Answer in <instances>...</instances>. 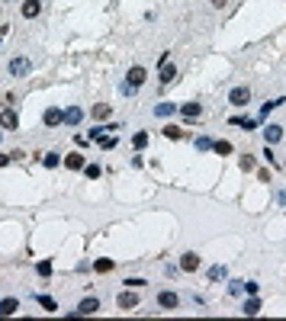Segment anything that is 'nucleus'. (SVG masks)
I'll return each mask as SVG.
<instances>
[{"label": "nucleus", "mask_w": 286, "mask_h": 321, "mask_svg": "<svg viewBox=\"0 0 286 321\" xmlns=\"http://www.w3.org/2000/svg\"><path fill=\"white\" fill-rule=\"evenodd\" d=\"M0 128H6V132H16L19 128V113L13 106H6L3 113H0Z\"/></svg>", "instance_id": "nucleus-6"}, {"label": "nucleus", "mask_w": 286, "mask_h": 321, "mask_svg": "<svg viewBox=\"0 0 286 321\" xmlns=\"http://www.w3.org/2000/svg\"><path fill=\"white\" fill-rule=\"evenodd\" d=\"M228 276V267L225 263H215V267H209V279H213V283H219V279H225Z\"/></svg>", "instance_id": "nucleus-21"}, {"label": "nucleus", "mask_w": 286, "mask_h": 321, "mask_svg": "<svg viewBox=\"0 0 286 321\" xmlns=\"http://www.w3.org/2000/svg\"><path fill=\"white\" fill-rule=\"evenodd\" d=\"M241 312H244V315H257V312H261V299H257V296H251V299H244V305H241Z\"/></svg>", "instance_id": "nucleus-19"}, {"label": "nucleus", "mask_w": 286, "mask_h": 321, "mask_svg": "<svg viewBox=\"0 0 286 321\" xmlns=\"http://www.w3.org/2000/svg\"><path fill=\"white\" fill-rule=\"evenodd\" d=\"M161 135H164V138H171V141H177V138H180V135H183V132H180V128H177V126H174V122H167V126H164V128H161Z\"/></svg>", "instance_id": "nucleus-24"}, {"label": "nucleus", "mask_w": 286, "mask_h": 321, "mask_svg": "<svg viewBox=\"0 0 286 321\" xmlns=\"http://www.w3.org/2000/svg\"><path fill=\"white\" fill-rule=\"evenodd\" d=\"M174 77H177V67L171 64V61H167V64H161V74H158V80H161V84H171Z\"/></svg>", "instance_id": "nucleus-18"}, {"label": "nucleus", "mask_w": 286, "mask_h": 321, "mask_svg": "<svg viewBox=\"0 0 286 321\" xmlns=\"http://www.w3.org/2000/svg\"><path fill=\"white\" fill-rule=\"evenodd\" d=\"M228 122H231V126H241L244 132H251V128H257V119H238V116H235V119H228Z\"/></svg>", "instance_id": "nucleus-29"}, {"label": "nucleus", "mask_w": 286, "mask_h": 321, "mask_svg": "<svg viewBox=\"0 0 286 321\" xmlns=\"http://www.w3.org/2000/svg\"><path fill=\"white\" fill-rule=\"evenodd\" d=\"M36 302L42 305V312H58V302L52 296H36Z\"/></svg>", "instance_id": "nucleus-23"}, {"label": "nucleus", "mask_w": 286, "mask_h": 321, "mask_svg": "<svg viewBox=\"0 0 286 321\" xmlns=\"http://www.w3.org/2000/svg\"><path fill=\"white\" fill-rule=\"evenodd\" d=\"M116 145H119V138H116L113 132H110V135H103V138H100V148H103V151H113Z\"/></svg>", "instance_id": "nucleus-28"}, {"label": "nucleus", "mask_w": 286, "mask_h": 321, "mask_svg": "<svg viewBox=\"0 0 286 321\" xmlns=\"http://www.w3.org/2000/svg\"><path fill=\"white\" fill-rule=\"evenodd\" d=\"M228 103H231V106H238V109L248 106V103H251V87H248V84L231 87V90H228Z\"/></svg>", "instance_id": "nucleus-3"}, {"label": "nucleus", "mask_w": 286, "mask_h": 321, "mask_svg": "<svg viewBox=\"0 0 286 321\" xmlns=\"http://www.w3.org/2000/svg\"><path fill=\"white\" fill-rule=\"evenodd\" d=\"M283 167H286V164H283Z\"/></svg>", "instance_id": "nucleus-41"}, {"label": "nucleus", "mask_w": 286, "mask_h": 321, "mask_svg": "<svg viewBox=\"0 0 286 321\" xmlns=\"http://www.w3.org/2000/svg\"><path fill=\"white\" fill-rule=\"evenodd\" d=\"M180 113H183V119H187V122H193V119H200V116H203V103L190 100V103H183V106H180Z\"/></svg>", "instance_id": "nucleus-12"}, {"label": "nucleus", "mask_w": 286, "mask_h": 321, "mask_svg": "<svg viewBox=\"0 0 286 321\" xmlns=\"http://www.w3.org/2000/svg\"><path fill=\"white\" fill-rule=\"evenodd\" d=\"M116 305H119L122 312H132V309H139V305H142V299H139V289H129V286H126V292H119V296H116Z\"/></svg>", "instance_id": "nucleus-2"}, {"label": "nucleus", "mask_w": 286, "mask_h": 321, "mask_svg": "<svg viewBox=\"0 0 286 321\" xmlns=\"http://www.w3.org/2000/svg\"><path fill=\"white\" fill-rule=\"evenodd\" d=\"M177 109H180L177 103H158V106H154V116H158V119H167V116L177 113Z\"/></svg>", "instance_id": "nucleus-17"}, {"label": "nucleus", "mask_w": 286, "mask_h": 321, "mask_svg": "<svg viewBox=\"0 0 286 321\" xmlns=\"http://www.w3.org/2000/svg\"><path fill=\"white\" fill-rule=\"evenodd\" d=\"M283 103H286V100H283V97H277V100H267V103H264V106H261V119H264V116H267V113H270V109H277V106H283Z\"/></svg>", "instance_id": "nucleus-30"}, {"label": "nucleus", "mask_w": 286, "mask_h": 321, "mask_svg": "<svg viewBox=\"0 0 286 321\" xmlns=\"http://www.w3.org/2000/svg\"><path fill=\"white\" fill-rule=\"evenodd\" d=\"M80 119H84V109H80V106H68L65 109V126L68 128H77Z\"/></svg>", "instance_id": "nucleus-11"}, {"label": "nucleus", "mask_w": 286, "mask_h": 321, "mask_svg": "<svg viewBox=\"0 0 286 321\" xmlns=\"http://www.w3.org/2000/svg\"><path fill=\"white\" fill-rule=\"evenodd\" d=\"M19 13H23L26 19H36L39 13H42V0H26V3H23V10H19Z\"/></svg>", "instance_id": "nucleus-15"}, {"label": "nucleus", "mask_w": 286, "mask_h": 321, "mask_svg": "<svg viewBox=\"0 0 286 321\" xmlns=\"http://www.w3.org/2000/svg\"><path fill=\"white\" fill-rule=\"evenodd\" d=\"M39 161H42V167L55 170L58 164H61V154H58V151H45V158H39Z\"/></svg>", "instance_id": "nucleus-20"}, {"label": "nucleus", "mask_w": 286, "mask_h": 321, "mask_svg": "<svg viewBox=\"0 0 286 321\" xmlns=\"http://www.w3.org/2000/svg\"><path fill=\"white\" fill-rule=\"evenodd\" d=\"M97 312H100V299L87 296V299H80V305L74 309V315H97Z\"/></svg>", "instance_id": "nucleus-9"}, {"label": "nucleus", "mask_w": 286, "mask_h": 321, "mask_svg": "<svg viewBox=\"0 0 286 321\" xmlns=\"http://www.w3.org/2000/svg\"><path fill=\"white\" fill-rule=\"evenodd\" d=\"M241 289L248 292V296H257V289H261V286H257V283H251V279H244V283H241Z\"/></svg>", "instance_id": "nucleus-35"}, {"label": "nucleus", "mask_w": 286, "mask_h": 321, "mask_svg": "<svg viewBox=\"0 0 286 321\" xmlns=\"http://www.w3.org/2000/svg\"><path fill=\"white\" fill-rule=\"evenodd\" d=\"M36 273H39V276H52V260H39L36 263Z\"/></svg>", "instance_id": "nucleus-33"}, {"label": "nucleus", "mask_w": 286, "mask_h": 321, "mask_svg": "<svg viewBox=\"0 0 286 321\" xmlns=\"http://www.w3.org/2000/svg\"><path fill=\"white\" fill-rule=\"evenodd\" d=\"M42 126H45V128H58V126H65V109L49 106V109L42 113Z\"/></svg>", "instance_id": "nucleus-5"}, {"label": "nucleus", "mask_w": 286, "mask_h": 321, "mask_svg": "<svg viewBox=\"0 0 286 321\" xmlns=\"http://www.w3.org/2000/svg\"><path fill=\"white\" fill-rule=\"evenodd\" d=\"M264 141H267V145H280L283 141V126H277V122L264 126Z\"/></svg>", "instance_id": "nucleus-10"}, {"label": "nucleus", "mask_w": 286, "mask_h": 321, "mask_svg": "<svg viewBox=\"0 0 286 321\" xmlns=\"http://www.w3.org/2000/svg\"><path fill=\"white\" fill-rule=\"evenodd\" d=\"M116 267V263L110 260V257H100V260H93V273H110Z\"/></svg>", "instance_id": "nucleus-22"}, {"label": "nucleus", "mask_w": 286, "mask_h": 321, "mask_svg": "<svg viewBox=\"0 0 286 321\" xmlns=\"http://www.w3.org/2000/svg\"><path fill=\"white\" fill-rule=\"evenodd\" d=\"M110 116H113V106L110 103H97L90 109V119L93 122H103V119H110Z\"/></svg>", "instance_id": "nucleus-13"}, {"label": "nucleus", "mask_w": 286, "mask_h": 321, "mask_svg": "<svg viewBox=\"0 0 286 321\" xmlns=\"http://www.w3.org/2000/svg\"><path fill=\"white\" fill-rule=\"evenodd\" d=\"M264 161H267V164H277V154H274V145H267V148H264Z\"/></svg>", "instance_id": "nucleus-36"}, {"label": "nucleus", "mask_w": 286, "mask_h": 321, "mask_svg": "<svg viewBox=\"0 0 286 321\" xmlns=\"http://www.w3.org/2000/svg\"><path fill=\"white\" fill-rule=\"evenodd\" d=\"M61 164H65V167L68 170H84V154H77V151H71V154H68V158H61Z\"/></svg>", "instance_id": "nucleus-14"}, {"label": "nucleus", "mask_w": 286, "mask_h": 321, "mask_svg": "<svg viewBox=\"0 0 286 321\" xmlns=\"http://www.w3.org/2000/svg\"><path fill=\"white\" fill-rule=\"evenodd\" d=\"M225 3H228V0H213V6H215V10H222Z\"/></svg>", "instance_id": "nucleus-39"}, {"label": "nucleus", "mask_w": 286, "mask_h": 321, "mask_svg": "<svg viewBox=\"0 0 286 321\" xmlns=\"http://www.w3.org/2000/svg\"><path fill=\"white\" fill-rule=\"evenodd\" d=\"M106 132H110V128H106V126H93L90 132H87V141H100V138H103Z\"/></svg>", "instance_id": "nucleus-27"}, {"label": "nucleus", "mask_w": 286, "mask_h": 321, "mask_svg": "<svg viewBox=\"0 0 286 321\" xmlns=\"http://www.w3.org/2000/svg\"><path fill=\"white\" fill-rule=\"evenodd\" d=\"M200 267H203V257L196 254V251H187V254L180 257V270L183 273H196Z\"/></svg>", "instance_id": "nucleus-7"}, {"label": "nucleus", "mask_w": 286, "mask_h": 321, "mask_svg": "<svg viewBox=\"0 0 286 321\" xmlns=\"http://www.w3.org/2000/svg\"><path fill=\"white\" fill-rule=\"evenodd\" d=\"M6 71H10V77H26V74L32 71V58H26V55H16V58L6 61Z\"/></svg>", "instance_id": "nucleus-1"}, {"label": "nucleus", "mask_w": 286, "mask_h": 321, "mask_svg": "<svg viewBox=\"0 0 286 321\" xmlns=\"http://www.w3.org/2000/svg\"><path fill=\"white\" fill-rule=\"evenodd\" d=\"M213 151H215V154H222V158H225V154H231V141H225V138L213 141Z\"/></svg>", "instance_id": "nucleus-26"}, {"label": "nucleus", "mask_w": 286, "mask_h": 321, "mask_svg": "<svg viewBox=\"0 0 286 321\" xmlns=\"http://www.w3.org/2000/svg\"><path fill=\"white\" fill-rule=\"evenodd\" d=\"M145 80H148V67L145 64H132L126 71V84H132L135 90H139V87H145Z\"/></svg>", "instance_id": "nucleus-4"}, {"label": "nucleus", "mask_w": 286, "mask_h": 321, "mask_svg": "<svg viewBox=\"0 0 286 321\" xmlns=\"http://www.w3.org/2000/svg\"><path fill=\"white\" fill-rule=\"evenodd\" d=\"M196 151H213V138H209V135H200V138H196Z\"/></svg>", "instance_id": "nucleus-31"}, {"label": "nucleus", "mask_w": 286, "mask_h": 321, "mask_svg": "<svg viewBox=\"0 0 286 321\" xmlns=\"http://www.w3.org/2000/svg\"><path fill=\"white\" fill-rule=\"evenodd\" d=\"M13 158H10V154H0V167H6V164H10Z\"/></svg>", "instance_id": "nucleus-38"}, {"label": "nucleus", "mask_w": 286, "mask_h": 321, "mask_svg": "<svg viewBox=\"0 0 286 321\" xmlns=\"http://www.w3.org/2000/svg\"><path fill=\"white\" fill-rule=\"evenodd\" d=\"M132 148H135V151L148 148V132H135V135H132Z\"/></svg>", "instance_id": "nucleus-25"}, {"label": "nucleus", "mask_w": 286, "mask_h": 321, "mask_svg": "<svg viewBox=\"0 0 286 321\" xmlns=\"http://www.w3.org/2000/svg\"><path fill=\"white\" fill-rule=\"evenodd\" d=\"M0 141H3V128H0Z\"/></svg>", "instance_id": "nucleus-40"}, {"label": "nucleus", "mask_w": 286, "mask_h": 321, "mask_svg": "<svg viewBox=\"0 0 286 321\" xmlns=\"http://www.w3.org/2000/svg\"><path fill=\"white\" fill-rule=\"evenodd\" d=\"M84 174L90 177V180H97V177L103 174V170H100V164H84Z\"/></svg>", "instance_id": "nucleus-34"}, {"label": "nucleus", "mask_w": 286, "mask_h": 321, "mask_svg": "<svg viewBox=\"0 0 286 321\" xmlns=\"http://www.w3.org/2000/svg\"><path fill=\"white\" fill-rule=\"evenodd\" d=\"M19 312V299H0V315H16Z\"/></svg>", "instance_id": "nucleus-16"}, {"label": "nucleus", "mask_w": 286, "mask_h": 321, "mask_svg": "<svg viewBox=\"0 0 286 321\" xmlns=\"http://www.w3.org/2000/svg\"><path fill=\"white\" fill-rule=\"evenodd\" d=\"M241 170H254V158H251V154H244V158H241Z\"/></svg>", "instance_id": "nucleus-37"}, {"label": "nucleus", "mask_w": 286, "mask_h": 321, "mask_svg": "<svg viewBox=\"0 0 286 321\" xmlns=\"http://www.w3.org/2000/svg\"><path fill=\"white\" fill-rule=\"evenodd\" d=\"M177 305H180V296L171 289H164V292H158V309H164V312H174Z\"/></svg>", "instance_id": "nucleus-8"}, {"label": "nucleus", "mask_w": 286, "mask_h": 321, "mask_svg": "<svg viewBox=\"0 0 286 321\" xmlns=\"http://www.w3.org/2000/svg\"><path fill=\"white\" fill-rule=\"evenodd\" d=\"M126 286H129V289H145L148 279H142V276H129V279H126Z\"/></svg>", "instance_id": "nucleus-32"}]
</instances>
